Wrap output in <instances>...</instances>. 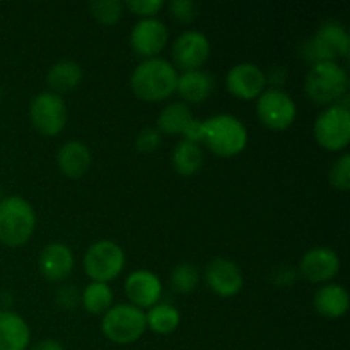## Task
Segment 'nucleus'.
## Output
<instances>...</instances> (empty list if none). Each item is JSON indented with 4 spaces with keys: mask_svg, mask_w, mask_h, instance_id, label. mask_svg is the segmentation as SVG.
<instances>
[{
    "mask_svg": "<svg viewBox=\"0 0 350 350\" xmlns=\"http://www.w3.org/2000/svg\"><path fill=\"white\" fill-rule=\"evenodd\" d=\"M125 294L130 304L140 308H152L163 296V282L150 270H135L125 280Z\"/></svg>",
    "mask_w": 350,
    "mask_h": 350,
    "instance_id": "17",
    "label": "nucleus"
},
{
    "mask_svg": "<svg viewBox=\"0 0 350 350\" xmlns=\"http://www.w3.org/2000/svg\"><path fill=\"white\" fill-rule=\"evenodd\" d=\"M267 82L273 84V88L279 89V85H282L287 79V68L286 67H273L269 74H265Z\"/></svg>",
    "mask_w": 350,
    "mask_h": 350,
    "instance_id": "35",
    "label": "nucleus"
},
{
    "mask_svg": "<svg viewBox=\"0 0 350 350\" xmlns=\"http://www.w3.org/2000/svg\"><path fill=\"white\" fill-rule=\"evenodd\" d=\"M170 31L157 17H142L130 31V44L133 51L144 58H152L166 46Z\"/></svg>",
    "mask_w": 350,
    "mask_h": 350,
    "instance_id": "13",
    "label": "nucleus"
},
{
    "mask_svg": "<svg viewBox=\"0 0 350 350\" xmlns=\"http://www.w3.org/2000/svg\"><path fill=\"white\" fill-rule=\"evenodd\" d=\"M349 75L338 62L311 65L304 77V92L317 105H337L347 96Z\"/></svg>",
    "mask_w": 350,
    "mask_h": 350,
    "instance_id": "3",
    "label": "nucleus"
},
{
    "mask_svg": "<svg viewBox=\"0 0 350 350\" xmlns=\"http://www.w3.org/2000/svg\"><path fill=\"white\" fill-rule=\"evenodd\" d=\"M0 200H2V187H0Z\"/></svg>",
    "mask_w": 350,
    "mask_h": 350,
    "instance_id": "37",
    "label": "nucleus"
},
{
    "mask_svg": "<svg viewBox=\"0 0 350 350\" xmlns=\"http://www.w3.org/2000/svg\"><path fill=\"white\" fill-rule=\"evenodd\" d=\"M350 36L338 21H325L317 33L303 44V57L311 65L321 62H337L338 57L347 58Z\"/></svg>",
    "mask_w": 350,
    "mask_h": 350,
    "instance_id": "5",
    "label": "nucleus"
},
{
    "mask_svg": "<svg viewBox=\"0 0 350 350\" xmlns=\"http://www.w3.org/2000/svg\"><path fill=\"white\" fill-rule=\"evenodd\" d=\"M314 137L323 149L337 152L350 142V111L344 105H332L314 120Z\"/></svg>",
    "mask_w": 350,
    "mask_h": 350,
    "instance_id": "8",
    "label": "nucleus"
},
{
    "mask_svg": "<svg viewBox=\"0 0 350 350\" xmlns=\"http://www.w3.org/2000/svg\"><path fill=\"white\" fill-rule=\"evenodd\" d=\"M123 5L142 17H156V14L164 7V2L163 0H126Z\"/></svg>",
    "mask_w": 350,
    "mask_h": 350,
    "instance_id": "32",
    "label": "nucleus"
},
{
    "mask_svg": "<svg viewBox=\"0 0 350 350\" xmlns=\"http://www.w3.org/2000/svg\"><path fill=\"white\" fill-rule=\"evenodd\" d=\"M147 328L159 335L173 334L181 323V314L176 306L170 303H157L146 313Z\"/></svg>",
    "mask_w": 350,
    "mask_h": 350,
    "instance_id": "25",
    "label": "nucleus"
},
{
    "mask_svg": "<svg viewBox=\"0 0 350 350\" xmlns=\"http://www.w3.org/2000/svg\"><path fill=\"white\" fill-rule=\"evenodd\" d=\"M36 228V214L26 198L10 195L0 200V241L5 246L24 245Z\"/></svg>",
    "mask_w": 350,
    "mask_h": 350,
    "instance_id": "4",
    "label": "nucleus"
},
{
    "mask_svg": "<svg viewBox=\"0 0 350 350\" xmlns=\"http://www.w3.org/2000/svg\"><path fill=\"white\" fill-rule=\"evenodd\" d=\"M31 350H65L64 345L58 340H51V338H46V340L38 342Z\"/></svg>",
    "mask_w": 350,
    "mask_h": 350,
    "instance_id": "36",
    "label": "nucleus"
},
{
    "mask_svg": "<svg viewBox=\"0 0 350 350\" xmlns=\"http://www.w3.org/2000/svg\"><path fill=\"white\" fill-rule=\"evenodd\" d=\"M91 149L81 140H68L58 149L57 164L68 178H81L91 167Z\"/></svg>",
    "mask_w": 350,
    "mask_h": 350,
    "instance_id": "20",
    "label": "nucleus"
},
{
    "mask_svg": "<svg viewBox=\"0 0 350 350\" xmlns=\"http://www.w3.org/2000/svg\"><path fill=\"white\" fill-rule=\"evenodd\" d=\"M82 77H84V72L77 62L70 58L58 60L57 64L51 65L46 74L48 91L62 96V92H68L77 88L82 82Z\"/></svg>",
    "mask_w": 350,
    "mask_h": 350,
    "instance_id": "23",
    "label": "nucleus"
},
{
    "mask_svg": "<svg viewBox=\"0 0 350 350\" xmlns=\"http://www.w3.org/2000/svg\"><path fill=\"white\" fill-rule=\"evenodd\" d=\"M215 88V79L207 70H188L178 75L176 91L185 101L188 103H204L211 98Z\"/></svg>",
    "mask_w": 350,
    "mask_h": 350,
    "instance_id": "22",
    "label": "nucleus"
},
{
    "mask_svg": "<svg viewBox=\"0 0 350 350\" xmlns=\"http://www.w3.org/2000/svg\"><path fill=\"white\" fill-rule=\"evenodd\" d=\"M256 99H258L256 101V115H258L260 122L269 129L286 130L296 120V103L280 88L265 89Z\"/></svg>",
    "mask_w": 350,
    "mask_h": 350,
    "instance_id": "10",
    "label": "nucleus"
},
{
    "mask_svg": "<svg viewBox=\"0 0 350 350\" xmlns=\"http://www.w3.org/2000/svg\"><path fill=\"white\" fill-rule=\"evenodd\" d=\"M167 9L171 16L180 23H191L198 16V3L193 0H171Z\"/></svg>",
    "mask_w": 350,
    "mask_h": 350,
    "instance_id": "31",
    "label": "nucleus"
},
{
    "mask_svg": "<svg viewBox=\"0 0 350 350\" xmlns=\"http://www.w3.org/2000/svg\"><path fill=\"white\" fill-rule=\"evenodd\" d=\"M297 279V270L287 263H280L270 272V282L275 287H289Z\"/></svg>",
    "mask_w": 350,
    "mask_h": 350,
    "instance_id": "33",
    "label": "nucleus"
},
{
    "mask_svg": "<svg viewBox=\"0 0 350 350\" xmlns=\"http://www.w3.org/2000/svg\"><path fill=\"white\" fill-rule=\"evenodd\" d=\"M55 301H57L58 306L64 308V310H72V308L77 304L79 294L74 286H64L57 291V294H55Z\"/></svg>",
    "mask_w": 350,
    "mask_h": 350,
    "instance_id": "34",
    "label": "nucleus"
},
{
    "mask_svg": "<svg viewBox=\"0 0 350 350\" xmlns=\"http://www.w3.org/2000/svg\"><path fill=\"white\" fill-rule=\"evenodd\" d=\"M29 118L34 129L43 135H58L67 125V105L60 94L43 91L31 101Z\"/></svg>",
    "mask_w": 350,
    "mask_h": 350,
    "instance_id": "9",
    "label": "nucleus"
},
{
    "mask_svg": "<svg viewBox=\"0 0 350 350\" xmlns=\"http://www.w3.org/2000/svg\"><path fill=\"white\" fill-rule=\"evenodd\" d=\"M198 280H200V272H198V269L193 263H178V265L171 270V287L180 294L193 293L195 287L198 286Z\"/></svg>",
    "mask_w": 350,
    "mask_h": 350,
    "instance_id": "27",
    "label": "nucleus"
},
{
    "mask_svg": "<svg viewBox=\"0 0 350 350\" xmlns=\"http://www.w3.org/2000/svg\"><path fill=\"white\" fill-rule=\"evenodd\" d=\"M82 263L92 282L108 284L122 273L125 267V252L111 239H99L89 246Z\"/></svg>",
    "mask_w": 350,
    "mask_h": 350,
    "instance_id": "7",
    "label": "nucleus"
},
{
    "mask_svg": "<svg viewBox=\"0 0 350 350\" xmlns=\"http://www.w3.org/2000/svg\"><path fill=\"white\" fill-rule=\"evenodd\" d=\"M146 313L130 303H120L109 308L101 321V330L111 342L120 345L139 340L146 332Z\"/></svg>",
    "mask_w": 350,
    "mask_h": 350,
    "instance_id": "6",
    "label": "nucleus"
},
{
    "mask_svg": "<svg viewBox=\"0 0 350 350\" xmlns=\"http://www.w3.org/2000/svg\"><path fill=\"white\" fill-rule=\"evenodd\" d=\"M204 277L207 286L222 297L236 296L245 284L241 267L228 258L211 260L205 267Z\"/></svg>",
    "mask_w": 350,
    "mask_h": 350,
    "instance_id": "16",
    "label": "nucleus"
},
{
    "mask_svg": "<svg viewBox=\"0 0 350 350\" xmlns=\"http://www.w3.org/2000/svg\"><path fill=\"white\" fill-rule=\"evenodd\" d=\"M200 142L221 157H231L241 152L248 144V130L234 115L219 113L202 122Z\"/></svg>",
    "mask_w": 350,
    "mask_h": 350,
    "instance_id": "2",
    "label": "nucleus"
},
{
    "mask_svg": "<svg viewBox=\"0 0 350 350\" xmlns=\"http://www.w3.org/2000/svg\"><path fill=\"white\" fill-rule=\"evenodd\" d=\"M163 144V133L156 126H144L135 139V147L142 154H152Z\"/></svg>",
    "mask_w": 350,
    "mask_h": 350,
    "instance_id": "30",
    "label": "nucleus"
},
{
    "mask_svg": "<svg viewBox=\"0 0 350 350\" xmlns=\"http://www.w3.org/2000/svg\"><path fill=\"white\" fill-rule=\"evenodd\" d=\"M330 185L338 191H347L350 188V156L344 152L330 167L328 173Z\"/></svg>",
    "mask_w": 350,
    "mask_h": 350,
    "instance_id": "29",
    "label": "nucleus"
},
{
    "mask_svg": "<svg viewBox=\"0 0 350 350\" xmlns=\"http://www.w3.org/2000/svg\"><path fill=\"white\" fill-rule=\"evenodd\" d=\"M31 330L21 314L0 310V350H26Z\"/></svg>",
    "mask_w": 350,
    "mask_h": 350,
    "instance_id": "19",
    "label": "nucleus"
},
{
    "mask_svg": "<svg viewBox=\"0 0 350 350\" xmlns=\"http://www.w3.org/2000/svg\"><path fill=\"white\" fill-rule=\"evenodd\" d=\"M123 2L120 0H98V2L89 3V10L92 16L103 24H115L123 16Z\"/></svg>",
    "mask_w": 350,
    "mask_h": 350,
    "instance_id": "28",
    "label": "nucleus"
},
{
    "mask_svg": "<svg viewBox=\"0 0 350 350\" xmlns=\"http://www.w3.org/2000/svg\"><path fill=\"white\" fill-rule=\"evenodd\" d=\"M157 130L167 135H183L185 139L200 144L202 122H198L187 103H170L157 115Z\"/></svg>",
    "mask_w": 350,
    "mask_h": 350,
    "instance_id": "12",
    "label": "nucleus"
},
{
    "mask_svg": "<svg viewBox=\"0 0 350 350\" xmlns=\"http://www.w3.org/2000/svg\"><path fill=\"white\" fill-rule=\"evenodd\" d=\"M0 101H2V89H0Z\"/></svg>",
    "mask_w": 350,
    "mask_h": 350,
    "instance_id": "38",
    "label": "nucleus"
},
{
    "mask_svg": "<svg viewBox=\"0 0 350 350\" xmlns=\"http://www.w3.org/2000/svg\"><path fill=\"white\" fill-rule=\"evenodd\" d=\"M81 301L88 313L105 314L113 306V291L105 282H91L82 291Z\"/></svg>",
    "mask_w": 350,
    "mask_h": 350,
    "instance_id": "26",
    "label": "nucleus"
},
{
    "mask_svg": "<svg viewBox=\"0 0 350 350\" xmlns=\"http://www.w3.org/2000/svg\"><path fill=\"white\" fill-rule=\"evenodd\" d=\"M38 267L44 279L60 282L70 275L74 269V253L65 243H50L41 250Z\"/></svg>",
    "mask_w": 350,
    "mask_h": 350,
    "instance_id": "18",
    "label": "nucleus"
},
{
    "mask_svg": "<svg viewBox=\"0 0 350 350\" xmlns=\"http://www.w3.org/2000/svg\"><path fill=\"white\" fill-rule=\"evenodd\" d=\"M211 55V41L202 31L188 29L183 31L174 40L171 48L174 67L181 68L183 72L198 70L207 62Z\"/></svg>",
    "mask_w": 350,
    "mask_h": 350,
    "instance_id": "11",
    "label": "nucleus"
},
{
    "mask_svg": "<svg viewBox=\"0 0 350 350\" xmlns=\"http://www.w3.org/2000/svg\"><path fill=\"white\" fill-rule=\"evenodd\" d=\"M340 270V256L328 246H314L308 250L299 262L301 277L314 284L327 282L334 279Z\"/></svg>",
    "mask_w": 350,
    "mask_h": 350,
    "instance_id": "15",
    "label": "nucleus"
},
{
    "mask_svg": "<svg viewBox=\"0 0 350 350\" xmlns=\"http://www.w3.org/2000/svg\"><path fill=\"white\" fill-rule=\"evenodd\" d=\"M226 85L232 96L239 99H255L265 91V72L252 62H241L229 68L226 75Z\"/></svg>",
    "mask_w": 350,
    "mask_h": 350,
    "instance_id": "14",
    "label": "nucleus"
},
{
    "mask_svg": "<svg viewBox=\"0 0 350 350\" xmlns=\"http://www.w3.org/2000/svg\"><path fill=\"white\" fill-rule=\"evenodd\" d=\"M178 70L170 60L161 57L144 58L130 75V85L144 101H163L176 91Z\"/></svg>",
    "mask_w": 350,
    "mask_h": 350,
    "instance_id": "1",
    "label": "nucleus"
},
{
    "mask_svg": "<svg viewBox=\"0 0 350 350\" xmlns=\"http://www.w3.org/2000/svg\"><path fill=\"white\" fill-rule=\"evenodd\" d=\"M313 306L320 317L328 320L342 318L349 310V293L340 284H325L314 293Z\"/></svg>",
    "mask_w": 350,
    "mask_h": 350,
    "instance_id": "21",
    "label": "nucleus"
},
{
    "mask_svg": "<svg viewBox=\"0 0 350 350\" xmlns=\"http://www.w3.org/2000/svg\"><path fill=\"white\" fill-rule=\"evenodd\" d=\"M205 154L204 147L193 140L183 139L174 146L173 154H171V163L173 167L183 176H191L198 173L204 166Z\"/></svg>",
    "mask_w": 350,
    "mask_h": 350,
    "instance_id": "24",
    "label": "nucleus"
}]
</instances>
